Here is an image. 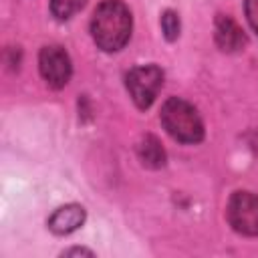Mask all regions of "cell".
I'll return each instance as SVG.
<instances>
[{
    "mask_svg": "<svg viewBox=\"0 0 258 258\" xmlns=\"http://www.w3.org/2000/svg\"><path fill=\"white\" fill-rule=\"evenodd\" d=\"M38 71L50 89H62L73 75V64L69 52L58 44L42 46L38 54Z\"/></svg>",
    "mask_w": 258,
    "mask_h": 258,
    "instance_id": "obj_5",
    "label": "cell"
},
{
    "mask_svg": "<svg viewBox=\"0 0 258 258\" xmlns=\"http://www.w3.org/2000/svg\"><path fill=\"white\" fill-rule=\"evenodd\" d=\"M85 208L79 204H67L60 206L52 212V216L48 218V230L56 236H67L75 230H79L85 224Z\"/></svg>",
    "mask_w": 258,
    "mask_h": 258,
    "instance_id": "obj_6",
    "label": "cell"
},
{
    "mask_svg": "<svg viewBox=\"0 0 258 258\" xmlns=\"http://www.w3.org/2000/svg\"><path fill=\"white\" fill-rule=\"evenodd\" d=\"M226 218L238 234L258 236V196L252 191L232 194L226 206Z\"/></svg>",
    "mask_w": 258,
    "mask_h": 258,
    "instance_id": "obj_4",
    "label": "cell"
},
{
    "mask_svg": "<svg viewBox=\"0 0 258 258\" xmlns=\"http://www.w3.org/2000/svg\"><path fill=\"white\" fill-rule=\"evenodd\" d=\"M244 10H246V18H248L250 26L258 34V0H246L244 2Z\"/></svg>",
    "mask_w": 258,
    "mask_h": 258,
    "instance_id": "obj_11",
    "label": "cell"
},
{
    "mask_svg": "<svg viewBox=\"0 0 258 258\" xmlns=\"http://www.w3.org/2000/svg\"><path fill=\"white\" fill-rule=\"evenodd\" d=\"M214 38H216V44L226 52H234V50L242 48L244 42H246V36L242 32V28L226 14H218L216 16Z\"/></svg>",
    "mask_w": 258,
    "mask_h": 258,
    "instance_id": "obj_7",
    "label": "cell"
},
{
    "mask_svg": "<svg viewBox=\"0 0 258 258\" xmlns=\"http://www.w3.org/2000/svg\"><path fill=\"white\" fill-rule=\"evenodd\" d=\"M131 12L121 0H103L91 18V34L105 52L121 50L131 36Z\"/></svg>",
    "mask_w": 258,
    "mask_h": 258,
    "instance_id": "obj_1",
    "label": "cell"
},
{
    "mask_svg": "<svg viewBox=\"0 0 258 258\" xmlns=\"http://www.w3.org/2000/svg\"><path fill=\"white\" fill-rule=\"evenodd\" d=\"M125 85H127L129 97L133 99V103L139 109H149L161 91L163 73L155 64H141L127 73Z\"/></svg>",
    "mask_w": 258,
    "mask_h": 258,
    "instance_id": "obj_3",
    "label": "cell"
},
{
    "mask_svg": "<svg viewBox=\"0 0 258 258\" xmlns=\"http://www.w3.org/2000/svg\"><path fill=\"white\" fill-rule=\"evenodd\" d=\"M85 2L87 0H50V12L58 20H69L85 6Z\"/></svg>",
    "mask_w": 258,
    "mask_h": 258,
    "instance_id": "obj_9",
    "label": "cell"
},
{
    "mask_svg": "<svg viewBox=\"0 0 258 258\" xmlns=\"http://www.w3.org/2000/svg\"><path fill=\"white\" fill-rule=\"evenodd\" d=\"M137 155H139V161L149 169H159L165 165V151H163L159 139L153 135H145L139 141Z\"/></svg>",
    "mask_w": 258,
    "mask_h": 258,
    "instance_id": "obj_8",
    "label": "cell"
},
{
    "mask_svg": "<svg viewBox=\"0 0 258 258\" xmlns=\"http://www.w3.org/2000/svg\"><path fill=\"white\" fill-rule=\"evenodd\" d=\"M161 30H163V34L169 42L179 36V18L173 10H165L161 14Z\"/></svg>",
    "mask_w": 258,
    "mask_h": 258,
    "instance_id": "obj_10",
    "label": "cell"
},
{
    "mask_svg": "<svg viewBox=\"0 0 258 258\" xmlns=\"http://www.w3.org/2000/svg\"><path fill=\"white\" fill-rule=\"evenodd\" d=\"M159 119L163 129L179 143L194 145L204 139V121L198 109L179 97H171L163 103Z\"/></svg>",
    "mask_w": 258,
    "mask_h": 258,
    "instance_id": "obj_2",
    "label": "cell"
},
{
    "mask_svg": "<svg viewBox=\"0 0 258 258\" xmlns=\"http://www.w3.org/2000/svg\"><path fill=\"white\" fill-rule=\"evenodd\" d=\"M71 254H91L93 256V252L91 250H85V248H71V250H64L62 252V256H71Z\"/></svg>",
    "mask_w": 258,
    "mask_h": 258,
    "instance_id": "obj_12",
    "label": "cell"
}]
</instances>
